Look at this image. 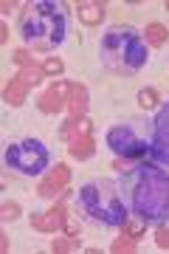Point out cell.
Wrapping results in <instances>:
<instances>
[{
	"mask_svg": "<svg viewBox=\"0 0 169 254\" xmlns=\"http://www.w3.org/2000/svg\"><path fill=\"white\" fill-rule=\"evenodd\" d=\"M17 31L28 48H34V51H51V48L62 46L65 37H68L65 9L59 3H51V0L28 3V6H23Z\"/></svg>",
	"mask_w": 169,
	"mask_h": 254,
	"instance_id": "1",
	"label": "cell"
},
{
	"mask_svg": "<svg viewBox=\"0 0 169 254\" xmlns=\"http://www.w3.org/2000/svg\"><path fill=\"white\" fill-rule=\"evenodd\" d=\"M130 206L147 223L169 218V173L155 164H138L130 175Z\"/></svg>",
	"mask_w": 169,
	"mask_h": 254,
	"instance_id": "2",
	"label": "cell"
},
{
	"mask_svg": "<svg viewBox=\"0 0 169 254\" xmlns=\"http://www.w3.org/2000/svg\"><path fill=\"white\" fill-rule=\"evenodd\" d=\"M99 60L110 73L118 76H133L147 65L150 51L144 37L130 26H113L107 28L102 43H99Z\"/></svg>",
	"mask_w": 169,
	"mask_h": 254,
	"instance_id": "3",
	"label": "cell"
},
{
	"mask_svg": "<svg viewBox=\"0 0 169 254\" xmlns=\"http://www.w3.org/2000/svg\"><path fill=\"white\" fill-rule=\"evenodd\" d=\"M79 206L88 218H93L96 223L110 226V229L124 226L127 218H130L127 203L121 198V192H118L116 181H102V178L88 181L79 190Z\"/></svg>",
	"mask_w": 169,
	"mask_h": 254,
	"instance_id": "4",
	"label": "cell"
},
{
	"mask_svg": "<svg viewBox=\"0 0 169 254\" xmlns=\"http://www.w3.org/2000/svg\"><path fill=\"white\" fill-rule=\"evenodd\" d=\"M6 164L20 175H43L51 167V153L40 138H20L6 147Z\"/></svg>",
	"mask_w": 169,
	"mask_h": 254,
	"instance_id": "5",
	"label": "cell"
},
{
	"mask_svg": "<svg viewBox=\"0 0 169 254\" xmlns=\"http://www.w3.org/2000/svg\"><path fill=\"white\" fill-rule=\"evenodd\" d=\"M107 147L116 155H124V158H144L150 153V144L127 125H116L107 130Z\"/></svg>",
	"mask_w": 169,
	"mask_h": 254,
	"instance_id": "6",
	"label": "cell"
},
{
	"mask_svg": "<svg viewBox=\"0 0 169 254\" xmlns=\"http://www.w3.org/2000/svg\"><path fill=\"white\" fill-rule=\"evenodd\" d=\"M43 76H45L43 68H37V65H31V68H20V73H17V76H11L9 85H6V91H3V102L11 105V108H20V105L26 102L28 91H31L34 85H40Z\"/></svg>",
	"mask_w": 169,
	"mask_h": 254,
	"instance_id": "7",
	"label": "cell"
},
{
	"mask_svg": "<svg viewBox=\"0 0 169 254\" xmlns=\"http://www.w3.org/2000/svg\"><path fill=\"white\" fill-rule=\"evenodd\" d=\"M85 113H88V88H85V85H73L71 102H68V119H65V125L59 127V138H62V141H71V138L76 136L79 122L85 119Z\"/></svg>",
	"mask_w": 169,
	"mask_h": 254,
	"instance_id": "8",
	"label": "cell"
},
{
	"mask_svg": "<svg viewBox=\"0 0 169 254\" xmlns=\"http://www.w3.org/2000/svg\"><path fill=\"white\" fill-rule=\"evenodd\" d=\"M150 153L158 158L161 164L169 167V102L155 113L152 122V141H150Z\"/></svg>",
	"mask_w": 169,
	"mask_h": 254,
	"instance_id": "9",
	"label": "cell"
},
{
	"mask_svg": "<svg viewBox=\"0 0 169 254\" xmlns=\"http://www.w3.org/2000/svg\"><path fill=\"white\" fill-rule=\"evenodd\" d=\"M73 192L65 190L62 195H59V200L54 203L48 212H34L31 215V226L37 229V232H45V235H51V232H56V229L65 226V218H68V209H65V200L71 198Z\"/></svg>",
	"mask_w": 169,
	"mask_h": 254,
	"instance_id": "10",
	"label": "cell"
},
{
	"mask_svg": "<svg viewBox=\"0 0 169 254\" xmlns=\"http://www.w3.org/2000/svg\"><path fill=\"white\" fill-rule=\"evenodd\" d=\"M71 91H73L71 82H54L51 88L37 99V108L43 110V113H59V110L68 108V102H71Z\"/></svg>",
	"mask_w": 169,
	"mask_h": 254,
	"instance_id": "11",
	"label": "cell"
},
{
	"mask_svg": "<svg viewBox=\"0 0 169 254\" xmlns=\"http://www.w3.org/2000/svg\"><path fill=\"white\" fill-rule=\"evenodd\" d=\"M68 181H71V170H68L65 164H56L51 173L37 184V195H40V198H56V195L65 192Z\"/></svg>",
	"mask_w": 169,
	"mask_h": 254,
	"instance_id": "12",
	"label": "cell"
},
{
	"mask_svg": "<svg viewBox=\"0 0 169 254\" xmlns=\"http://www.w3.org/2000/svg\"><path fill=\"white\" fill-rule=\"evenodd\" d=\"M68 153L76 158V161H88L90 155L96 153V141L90 133H76V136L68 141Z\"/></svg>",
	"mask_w": 169,
	"mask_h": 254,
	"instance_id": "13",
	"label": "cell"
},
{
	"mask_svg": "<svg viewBox=\"0 0 169 254\" xmlns=\"http://www.w3.org/2000/svg\"><path fill=\"white\" fill-rule=\"evenodd\" d=\"M76 17L85 23V26H99L105 20V6L102 3H79L76 6Z\"/></svg>",
	"mask_w": 169,
	"mask_h": 254,
	"instance_id": "14",
	"label": "cell"
},
{
	"mask_svg": "<svg viewBox=\"0 0 169 254\" xmlns=\"http://www.w3.org/2000/svg\"><path fill=\"white\" fill-rule=\"evenodd\" d=\"M144 37H147V46H167V40H169V28L164 26V23H150L147 26V31H144Z\"/></svg>",
	"mask_w": 169,
	"mask_h": 254,
	"instance_id": "15",
	"label": "cell"
},
{
	"mask_svg": "<svg viewBox=\"0 0 169 254\" xmlns=\"http://www.w3.org/2000/svg\"><path fill=\"white\" fill-rule=\"evenodd\" d=\"M124 235L127 237H133V240H141L144 235H147V220L141 218V215H135V218H127V223L124 226Z\"/></svg>",
	"mask_w": 169,
	"mask_h": 254,
	"instance_id": "16",
	"label": "cell"
},
{
	"mask_svg": "<svg viewBox=\"0 0 169 254\" xmlns=\"http://www.w3.org/2000/svg\"><path fill=\"white\" fill-rule=\"evenodd\" d=\"M161 105V96L155 88H141L138 91V108L141 110H152V108H158Z\"/></svg>",
	"mask_w": 169,
	"mask_h": 254,
	"instance_id": "17",
	"label": "cell"
},
{
	"mask_svg": "<svg viewBox=\"0 0 169 254\" xmlns=\"http://www.w3.org/2000/svg\"><path fill=\"white\" fill-rule=\"evenodd\" d=\"M51 249L56 254H68V252H79V240L73 235H65V237H59V240H54L51 243Z\"/></svg>",
	"mask_w": 169,
	"mask_h": 254,
	"instance_id": "18",
	"label": "cell"
},
{
	"mask_svg": "<svg viewBox=\"0 0 169 254\" xmlns=\"http://www.w3.org/2000/svg\"><path fill=\"white\" fill-rule=\"evenodd\" d=\"M11 60H14L20 68H31V65H34V54H31L28 48H17V51H11Z\"/></svg>",
	"mask_w": 169,
	"mask_h": 254,
	"instance_id": "19",
	"label": "cell"
},
{
	"mask_svg": "<svg viewBox=\"0 0 169 254\" xmlns=\"http://www.w3.org/2000/svg\"><path fill=\"white\" fill-rule=\"evenodd\" d=\"M62 71H65V63H62V60H56V57H51V60H45V63H43V73H45V76H59Z\"/></svg>",
	"mask_w": 169,
	"mask_h": 254,
	"instance_id": "20",
	"label": "cell"
},
{
	"mask_svg": "<svg viewBox=\"0 0 169 254\" xmlns=\"http://www.w3.org/2000/svg\"><path fill=\"white\" fill-rule=\"evenodd\" d=\"M110 252H135V240L124 235L121 240H116V243L110 246Z\"/></svg>",
	"mask_w": 169,
	"mask_h": 254,
	"instance_id": "21",
	"label": "cell"
},
{
	"mask_svg": "<svg viewBox=\"0 0 169 254\" xmlns=\"http://www.w3.org/2000/svg\"><path fill=\"white\" fill-rule=\"evenodd\" d=\"M20 203H3V209H0V215H3V220H14V218H20Z\"/></svg>",
	"mask_w": 169,
	"mask_h": 254,
	"instance_id": "22",
	"label": "cell"
},
{
	"mask_svg": "<svg viewBox=\"0 0 169 254\" xmlns=\"http://www.w3.org/2000/svg\"><path fill=\"white\" fill-rule=\"evenodd\" d=\"M155 243L161 249H169V226H158L155 229Z\"/></svg>",
	"mask_w": 169,
	"mask_h": 254,
	"instance_id": "23",
	"label": "cell"
},
{
	"mask_svg": "<svg viewBox=\"0 0 169 254\" xmlns=\"http://www.w3.org/2000/svg\"><path fill=\"white\" fill-rule=\"evenodd\" d=\"M65 232H68V235H73V237H76V235H79V220H76V218H65Z\"/></svg>",
	"mask_w": 169,
	"mask_h": 254,
	"instance_id": "24",
	"label": "cell"
},
{
	"mask_svg": "<svg viewBox=\"0 0 169 254\" xmlns=\"http://www.w3.org/2000/svg\"><path fill=\"white\" fill-rule=\"evenodd\" d=\"M0 43H9V26L6 23L0 26Z\"/></svg>",
	"mask_w": 169,
	"mask_h": 254,
	"instance_id": "25",
	"label": "cell"
},
{
	"mask_svg": "<svg viewBox=\"0 0 169 254\" xmlns=\"http://www.w3.org/2000/svg\"><path fill=\"white\" fill-rule=\"evenodd\" d=\"M167 11H169V3H167Z\"/></svg>",
	"mask_w": 169,
	"mask_h": 254,
	"instance_id": "26",
	"label": "cell"
}]
</instances>
